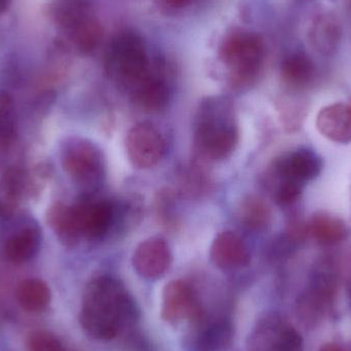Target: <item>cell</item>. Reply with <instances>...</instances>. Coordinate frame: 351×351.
Returning <instances> with one entry per match:
<instances>
[{"label":"cell","instance_id":"484cf974","mask_svg":"<svg viewBox=\"0 0 351 351\" xmlns=\"http://www.w3.org/2000/svg\"><path fill=\"white\" fill-rule=\"evenodd\" d=\"M28 351H65L59 338L43 330L31 332L26 339Z\"/></svg>","mask_w":351,"mask_h":351},{"label":"cell","instance_id":"d4e9b609","mask_svg":"<svg viewBox=\"0 0 351 351\" xmlns=\"http://www.w3.org/2000/svg\"><path fill=\"white\" fill-rule=\"evenodd\" d=\"M206 162L194 160L193 164L182 174L181 188L189 196H202L210 187V178L204 170Z\"/></svg>","mask_w":351,"mask_h":351},{"label":"cell","instance_id":"7a4b0ae2","mask_svg":"<svg viewBox=\"0 0 351 351\" xmlns=\"http://www.w3.org/2000/svg\"><path fill=\"white\" fill-rule=\"evenodd\" d=\"M239 131L234 106L224 96L202 101L194 125L195 160L202 162L226 160L239 143Z\"/></svg>","mask_w":351,"mask_h":351},{"label":"cell","instance_id":"603a6c76","mask_svg":"<svg viewBox=\"0 0 351 351\" xmlns=\"http://www.w3.org/2000/svg\"><path fill=\"white\" fill-rule=\"evenodd\" d=\"M51 297L49 286L38 278L23 280L16 289V300L27 313H43L49 306Z\"/></svg>","mask_w":351,"mask_h":351},{"label":"cell","instance_id":"1f68e13d","mask_svg":"<svg viewBox=\"0 0 351 351\" xmlns=\"http://www.w3.org/2000/svg\"><path fill=\"white\" fill-rule=\"evenodd\" d=\"M348 297H350V303L351 306V282L350 286H348Z\"/></svg>","mask_w":351,"mask_h":351},{"label":"cell","instance_id":"7c38bea8","mask_svg":"<svg viewBox=\"0 0 351 351\" xmlns=\"http://www.w3.org/2000/svg\"><path fill=\"white\" fill-rule=\"evenodd\" d=\"M82 237L101 239L108 234L113 225V202L86 195L75 204Z\"/></svg>","mask_w":351,"mask_h":351},{"label":"cell","instance_id":"5bb4252c","mask_svg":"<svg viewBox=\"0 0 351 351\" xmlns=\"http://www.w3.org/2000/svg\"><path fill=\"white\" fill-rule=\"evenodd\" d=\"M210 257L213 263L223 270L239 269L251 261L245 241L232 231L219 233L210 245Z\"/></svg>","mask_w":351,"mask_h":351},{"label":"cell","instance_id":"7402d4cb","mask_svg":"<svg viewBox=\"0 0 351 351\" xmlns=\"http://www.w3.org/2000/svg\"><path fill=\"white\" fill-rule=\"evenodd\" d=\"M40 243V231L36 227H27L6 241L4 253L14 263H25L36 255Z\"/></svg>","mask_w":351,"mask_h":351},{"label":"cell","instance_id":"277c9868","mask_svg":"<svg viewBox=\"0 0 351 351\" xmlns=\"http://www.w3.org/2000/svg\"><path fill=\"white\" fill-rule=\"evenodd\" d=\"M105 67L109 77L131 94L152 73L143 39L131 31L117 34L107 49Z\"/></svg>","mask_w":351,"mask_h":351},{"label":"cell","instance_id":"4316f807","mask_svg":"<svg viewBox=\"0 0 351 351\" xmlns=\"http://www.w3.org/2000/svg\"><path fill=\"white\" fill-rule=\"evenodd\" d=\"M302 184L290 180H276L274 190V198L280 206H290L300 198Z\"/></svg>","mask_w":351,"mask_h":351},{"label":"cell","instance_id":"30bf717a","mask_svg":"<svg viewBox=\"0 0 351 351\" xmlns=\"http://www.w3.org/2000/svg\"><path fill=\"white\" fill-rule=\"evenodd\" d=\"M132 262L134 269L141 278L158 280L170 268L172 252L162 237H150L138 245Z\"/></svg>","mask_w":351,"mask_h":351},{"label":"cell","instance_id":"2e32d148","mask_svg":"<svg viewBox=\"0 0 351 351\" xmlns=\"http://www.w3.org/2000/svg\"><path fill=\"white\" fill-rule=\"evenodd\" d=\"M307 36L311 47L317 53L327 57L335 55L343 37L341 23L332 12H321L311 20Z\"/></svg>","mask_w":351,"mask_h":351},{"label":"cell","instance_id":"ffe728a7","mask_svg":"<svg viewBox=\"0 0 351 351\" xmlns=\"http://www.w3.org/2000/svg\"><path fill=\"white\" fill-rule=\"evenodd\" d=\"M47 219L60 241L67 247H74L84 237L74 204H56L47 210Z\"/></svg>","mask_w":351,"mask_h":351},{"label":"cell","instance_id":"d6986e66","mask_svg":"<svg viewBox=\"0 0 351 351\" xmlns=\"http://www.w3.org/2000/svg\"><path fill=\"white\" fill-rule=\"evenodd\" d=\"M317 68L313 60L303 53L294 51L285 57L280 65V77L290 90H302L308 88L315 78Z\"/></svg>","mask_w":351,"mask_h":351},{"label":"cell","instance_id":"52a82bcc","mask_svg":"<svg viewBox=\"0 0 351 351\" xmlns=\"http://www.w3.org/2000/svg\"><path fill=\"white\" fill-rule=\"evenodd\" d=\"M62 166L74 181L94 187L105 175V160L98 146L82 138H72L62 149Z\"/></svg>","mask_w":351,"mask_h":351},{"label":"cell","instance_id":"83f0119b","mask_svg":"<svg viewBox=\"0 0 351 351\" xmlns=\"http://www.w3.org/2000/svg\"><path fill=\"white\" fill-rule=\"evenodd\" d=\"M174 193L170 189L158 192L156 199V216L164 226L171 227L176 224Z\"/></svg>","mask_w":351,"mask_h":351},{"label":"cell","instance_id":"8992f818","mask_svg":"<svg viewBox=\"0 0 351 351\" xmlns=\"http://www.w3.org/2000/svg\"><path fill=\"white\" fill-rule=\"evenodd\" d=\"M247 351H303L304 341L288 319L280 313L264 315L245 342Z\"/></svg>","mask_w":351,"mask_h":351},{"label":"cell","instance_id":"6da1fadb","mask_svg":"<svg viewBox=\"0 0 351 351\" xmlns=\"http://www.w3.org/2000/svg\"><path fill=\"white\" fill-rule=\"evenodd\" d=\"M139 309L125 285L110 276L93 278L84 290L80 323L95 340L110 341L135 327Z\"/></svg>","mask_w":351,"mask_h":351},{"label":"cell","instance_id":"3957f363","mask_svg":"<svg viewBox=\"0 0 351 351\" xmlns=\"http://www.w3.org/2000/svg\"><path fill=\"white\" fill-rule=\"evenodd\" d=\"M265 58L263 39L245 30L226 35L220 45V59L228 70L233 88H247L259 77Z\"/></svg>","mask_w":351,"mask_h":351},{"label":"cell","instance_id":"44dd1931","mask_svg":"<svg viewBox=\"0 0 351 351\" xmlns=\"http://www.w3.org/2000/svg\"><path fill=\"white\" fill-rule=\"evenodd\" d=\"M134 102L145 111L156 112L166 108L170 100V90L166 82L150 73L133 92Z\"/></svg>","mask_w":351,"mask_h":351},{"label":"cell","instance_id":"8fae6325","mask_svg":"<svg viewBox=\"0 0 351 351\" xmlns=\"http://www.w3.org/2000/svg\"><path fill=\"white\" fill-rule=\"evenodd\" d=\"M323 160L311 149L295 150L274 162L272 175L276 180H290L304 184L321 174Z\"/></svg>","mask_w":351,"mask_h":351},{"label":"cell","instance_id":"5b68a950","mask_svg":"<svg viewBox=\"0 0 351 351\" xmlns=\"http://www.w3.org/2000/svg\"><path fill=\"white\" fill-rule=\"evenodd\" d=\"M338 278L333 266L321 263L311 274L306 289L297 300L299 319L307 326H315L332 313L337 296Z\"/></svg>","mask_w":351,"mask_h":351},{"label":"cell","instance_id":"e0dca14e","mask_svg":"<svg viewBox=\"0 0 351 351\" xmlns=\"http://www.w3.org/2000/svg\"><path fill=\"white\" fill-rule=\"evenodd\" d=\"M49 14L66 36L97 18L90 0H53Z\"/></svg>","mask_w":351,"mask_h":351},{"label":"cell","instance_id":"4fadbf2b","mask_svg":"<svg viewBox=\"0 0 351 351\" xmlns=\"http://www.w3.org/2000/svg\"><path fill=\"white\" fill-rule=\"evenodd\" d=\"M195 326L193 348L195 351H221L230 346L234 336L232 322L226 317H208L206 315Z\"/></svg>","mask_w":351,"mask_h":351},{"label":"cell","instance_id":"ac0fdd59","mask_svg":"<svg viewBox=\"0 0 351 351\" xmlns=\"http://www.w3.org/2000/svg\"><path fill=\"white\" fill-rule=\"evenodd\" d=\"M307 230L315 241L323 245H337L350 234V226L343 219L324 210L311 216L307 223Z\"/></svg>","mask_w":351,"mask_h":351},{"label":"cell","instance_id":"cb8c5ba5","mask_svg":"<svg viewBox=\"0 0 351 351\" xmlns=\"http://www.w3.org/2000/svg\"><path fill=\"white\" fill-rule=\"evenodd\" d=\"M239 217L247 228L253 231H263L269 226L271 212L262 198L250 195L241 202Z\"/></svg>","mask_w":351,"mask_h":351},{"label":"cell","instance_id":"9c48e42d","mask_svg":"<svg viewBox=\"0 0 351 351\" xmlns=\"http://www.w3.org/2000/svg\"><path fill=\"white\" fill-rule=\"evenodd\" d=\"M125 152L134 167L146 170L156 166L164 158L166 143L152 123H136L125 137Z\"/></svg>","mask_w":351,"mask_h":351},{"label":"cell","instance_id":"4dcf8cb0","mask_svg":"<svg viewBox=\"0 0 351 351\" xmlns=\"http://www.w3.org/2000/svg\"><path fill=\"white\" fill-rule=\"evenodd\" d=\"M12 0H0V14H4L10 8Z\"/></svg>","mask_w":351,"mask_h":351},{"label":"cell","instance_id":"f1b7e54d","mask_svg":"<svg viewBox=\"0 0 351 351\" xmlns=\"http://www.w3.org/2000/svg\"><path fill=\"white\" fill-rule=\"evenodd\" d=\"M319 351H351V348L343 346V344L330 342V343L324 344Z\"/></svg>","mask_w":351,"mask_h":351},{"label":"cell","instance_id":"ba28073f","mask_svg":"<svg viewBox=\"0 0 351 351\" xmlns=\"http://www.w3.org/2000/svg\"><path fill=\"white\" fill-rule=\"evenodd\" d=\"M206 311L195 289L182 280H175L165 287L162 292V319L170 325L183 322L198 323Z\"/></svg>","mask_w":351,"mask_h":351},{"label":"cell","instance_id":"f546056e","mask_svg":"<svg viewBox=\"0 0 351 351\" xmlns=\"http://www.w3.org/2000/svg\"><path fill=\"white\" fill-rule=\"evenodd\" d=\"M169 5L174 8H184L189 3L190 0H165Z\"/></svg>","mask_w":351,"mask_h":351},{"label":"cell","instance_id":"9a60e30c","mask_svg":"<svg viewBox=\"0 0 351 351\" xmlns=\"http://www.w3.org/2000/svg\"><path fill=\"white\" fill-rule=\"evenodd\" d=\"M317 131L326 139L335 143L351 142V102L334 103L324 107L315 119Z\"/></svg>","mask_w":351,"mask_h":351}]
</instances>
